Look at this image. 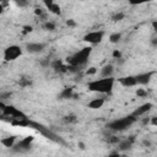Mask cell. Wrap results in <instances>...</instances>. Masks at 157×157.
<instances>
[{"label": "cell", "instance_id": "5", "mask_svg": "<svg viewBox=\"0 0 157 157\" xmlns=\"http://www.w3.org/2000/svg\"><path fill=\"white\" fill-rule=\"evenodd\" d=\"M103 37H104L103 31H92V32H88L87 34H85L83 40L90 44H98L102 42Z\"/></svg>", "mask_w": 157, "mask_h": 157}, {"label": "cell", "instance_id": "9", "mask_svg": "<svg viewBox=\"0 0 157 157\" xmlns=\"http://www.w3.org/2000/svg\"><path fill=\"white\" fill-rule=\"evenodd\" d=\"M119 82L124 87H134V86H136L135 76H125V77H121V78H119Z\"/></svg>", "mask_w": 157, "mask_h": 157}, {"label": "cell", "instance_id": "25", "mask_svg": "<svg viewBox=\"0 0 157 157\" xmlns=\"http://www.w3.org/2000/svg\"><path fill=\"white\" fill-rule=\"evenodd\" d=\"M16 2H17L20 6H26V5H27V0H16Z\"/></svg>", "mask_w": 157, "mask_h": 157}, {"label": "cell", "instance_id": "22", "mask_svg": "<svg viewBox=\"0 0 157 157\" xmlns=\"http://www.w3.org/2000/svg\"><path fill=\"white\" fill-rule=\"evenodd\" d=\"M113 56H114V59H121V53L119 50H114L113 52Z\"/></svg>", "mask_w": 157, "mask_h": 157}, {"label": "cell", "instance_id": "16", "mask_svg": "<svg viewBox=\"0 0 157 157\" xmlns=\"http://www.w3.org/2000/svg\"><path fill=\"white\" fill-rule=\"evenodd\" d=\"M50 12H53V13H55V15H59L60 13V6L56 4V2H54V4H52V5H49L48 7H47Z\"/></svg>", "mask_w": 157, "mask_h": 157}, {"label": "cell", "instance_id": "27", "mask_svg": "<svg viewBox=\"0 0 157 157\" xmlns=\"http://www.w3.org/2000/svg\"><path fill=\"white\" fill-rule=\"evenodd\" d=\"M6 97H10V93L6 92V93H1L0 94V99H6Z\"/></svg>", "mask_w": 157, "mask_h": 157}, {"label": "cell", "instance_id": "21", "mask_svg": "<svg viewBox=\"0 0 157 157\" xmlns=\"http://www.w3.org/2000/svg\"><path fill=\"white\" fill-rule=\"evenodd\" d=\"M96 72H97V67H94V66H92V67H90V69L86 70V74L87 75H94Z\"/></svg>", "mask_w": 157, "mask_h": 157}, {"label": "cell", "instance_id": "10", "mask_svg": "<svg viewBox=\"0 0 157 157\" xmlns=\"http://www.w3.org/2000/svg\"><path fill=\"white\" fill-rule=\"evenodd\" d=\"M132 141L134 140L131 137L125 139V140H119V142H118V150L119 151H128V150H130L131 146H132Z\"/></svg>", "mask_w": 157, "mask_h": 157}, {"label": "cell", "instance_id": "17", "mask_svg": "<svg viewBox=\"0 0 157 157\" xmlns=\"http://www.w3.org/2000/svg\"><path fill=\"white\" fill-rule=\"evenodd\" d=\"M120 39H121V34L118 33V32L112 33V34L109 36V40H110V43H118Z\"/></svg>", "mask_w": 157, "mask_h": 157}, {"label": "cell", "instance_id": "11", "mask_svg": "<svg viewBox=\"0 0 157 157\" xmlns=\"http://www.w3.org/2000/svg\"><path fill=\"white\" fill-rule=\"evenodd\" d=\"M114 72V67L112 64H107L101 69V77H110L113 76Z\"/></svg>", "mask_w": 157, "mask_h": 157}, {"label": "cell", "instance_id": "15", "mask_svg": "<svg viewBox=\"0 0 157 157\" xmlns=\"http://www.w3.org/2000/svg\"><path fill=\"white\" fill-rule=\"evenodd\" d=\"M72 94H74V91H72V88H70V87H67V88H64L63 91H61V93H60V99H67V98H71L72 97Z\"/></svg>", "mask_w": 157, "mask_h": 157}, {"label": "cell", "instance_id": "8", "mask_svg": "<svg viewBox=\"0 0 157 157\" xmlns=\"http://www.w3.org/2000/svg\"><path fill=\"white\" fill-rule=\"evenodd\" d=\"M151 108H152V103H144L142 105H140L137 109H135V110H134L132 115H134L135 118L141 117V115H144L145 113H147V112H148Z\"/></svg>", "mask_w": 157, "mask_h": 157}, {"label": "cell", "instance_id": "12", "mask_svg": "<svg viewBox=\"0 0 157 157\" xmlns=\"http://www.w3.org/2000/svg\"><path fill=\"white\" fill-rule=\"evenodd\" d=\"M32 141H33V137H32V136H27V137H25L23 140H21V141L16 145V147H18V150H27V148H29Z\"/></svg>", "mask_w": 157, "mask_h": 157}, {"label": "cell", "instance_id": "1", "mask_svg": "<svg viewBox=\"0 0 157 157\" xmlns=\"http://www.w3.org/2000/svg\"><path fill=\"white\" fill-rule=\"evenodd\" d=\"M114 86V78L110 77H101L93 81H90L87 87L90 91L98 92V93H110Z\"/></svg>", "mask_w": 157, "mask_h": 157}, {"label": "cell", "instance_id": "23", "mask_svg": "<svg viewBox=\"0 0 157 157\" xmlns=\"http://www.w3.org/2000/svg\"><path fill=\"white\" fill-rule=\"evenodd\" d=\"M45 28L53 31V29L55 28V26H54V23H52V22H47V23H45Z\"/></svg>", "mask_w": 157, "mask_h": 157}, {"label": "cell", "instance_id": "13", "mask_svg": "<svg viewBox=\"0 0 157 157\" xmlns=\"http://www.w3.org/2000/svg\"><path fill=\"white\" fill-rule=\"evenodd\" d=\"M104 104V98H94L88 103V108L91 109H99Z\"/></svg>", "mask_w": 157, "mask_h": 157}, {"label": "cell", "instance_id": "30", "mask_svg": "<svg viewBox=\"0 0 157 157\" xmlns=\"http://www.w3.org/2000/svg\"><path fill=\"white\" fill-rule=\"evenodd\" d=\"M78 145H80V148H85V145H83V144H82V142H80V144H78Z\"/></svg>", "mask_w": 157, "mask_h": 157}, {"label": "cell", "instance_id": "2", "mask_svg": "<svg viewBox=\"0 0 157 157\" xmlns=\"http://www.w3.org/2000/svg\"><path fill=\"white\" fill-rule=\"evenodd\" d=\"M91 47H85L81 50H78L77 53H75L74 55H71L70 58H67V63L70 67H77L81 65H85L91 55Z\"/></svg>", "mask_w": 157, "mask_h": 157}, {"label": "cell", "instance_id": "3", "mask_svg": "<svg viewBox=\"0 0 157 157\" xmlns=\"http://www.w3.org/2000/svg\"><path fill=\"white\" fill-rule=\"evenodd\" d=\"M135 121H136V118L131 114L129 117H124V118L113 120L112 123L108 124V129H110L113 131H123V130L128 129L129 126H131Z\"/></svg>", "mask_w": 157, "mask_h": 157}, {"label": "cell", "instance_id": "28", "mask_svg": "<svg viewBox=\"0 0 157 157\" xmlns=\"http://www.w3.org/2000/svg\"><path fill=\"white\" fill-rule=\"evenodd\" d=\"M151 124H152L153 126H156V125H157V120H156V117H152V118H151Z\"/></svg>", "mask_w": 157, "mask_h": 157}, {"label": "cell", "instance_id": "20", "mask_svg": "<svg viewBox=\"0 0 157 157\" xmlns=\"http://www.w3.org/2000/svg\"><path fill=\"white\" fill-rule=\"evenodd\" d=\"M146 94H147V92L144 88H137V91H136V96L137 97H145Z\"/></svg>", "mask_w": 157, "mask_h": 157}, {"label": "cell", "instance_id": "26", "mask_svg": "<svg viewBox=\"0 0 157 157\" xmlns=\"http://www.w3.org/2000/svg\"><path fill=\"white\" fill-rule=\"evenodd\" d=\"M44 1V4H45V6L48 7L49 5H52V4H54L55 2V0H43Z\"/></svg>", "mask_w": 157, "mask_h": 157}, {"label": "cell", "instance_id": "7", "mask_svg": "<svg viewBox=\"0 0 157 157\" xmlns=\"http://www.w3.org/2000/svg\"><path fill=\"white\" fill-rule=\"evenodd\" d=\"M155 72L153 71H148V72H142V74H139L135 76V80H136V85H147L150 81H151V77Z\"/></svg>", "mask_w": 157, "mask_h": 157}, {"label": "cell", "instance_id": "14", "mask_svg": "<svg viewBox=\"0 0 157 157\" xmlns=\"http://www.w3.org/2000/svg\"><path fill=\"white\" fill-rule=\"evenodd\" d=\"M1 145L5 146V147H13L15 144H16V136H7V137H4L1 139Z\"/></svg>", "mask_w": 157, "mask_h": 157}, {"label": "cell", "instance_id": "29", "mask_svg": "<svg viewBox=\"0 0 157 157\" xmlns=\"http://www.w3.org/2000/svg\"><path fill=\"white\" fill-rule=\"evenodd\" d=\"M66 25H67V26H75L76 23H75V21H72V20H67Z\"/></svg>", "mask_w": 157, "mask_h": 157}, {"label": "cell", "instance_id": "19", "mask_svg": "<svg viewBox=\"0 0 157 157\" xmlns=\"http://www.w3.org/2000/svg\"><path fill=\"white\" fill-rule=\"evenodd\" d=\"M124 18V13L123 12H119V13H115L114 16H113V21H121Z\"/></svg>", "mask_w": 157, "mask_h": 157}, {"label": "cell", "instance_id": "31", "mask_svg": "<svg viewBox=\"0 0 157 157\" xmlns=\"http://www.w3.org/2000/svg\"><path fill=\"white\" fill-rule=\"evenodd\" d=\"M2 12V5H0V13Z\"/></svg>", "mask_w": 157, "mask_h": 157}, {"label": "cell", "instance_id": "24", "mask_svg": "<svg viewBox=\"0 0 157 157\" xmlns=\"http://www.w3.org/2000/svg\"><path fill=\"white\" fill-rule=\"evenodd\" d=\"M75 120V115H67V117H65V121H74Z\"/></svg>", "mask_w": 157, "mask_h": 157}, {"label": "cell", "instance_id": "18", "mask_svg": "<svg viewBox=\"0 0 157 157\" xmlns=\"http://www.w3.org/2000/svg\"><path fill=\"white\" fill-rule=\"evenodd\" d=\"M147 1H150V0H128V2L131 5H140V4H144Z\"/></svg>", "mask_w": 157, "mask_h": 157}, {"label": "cell", "instance_id": "6", "mask_svg": "<svg viewBox=\"0 0 157 157\" xmlns=\"http://www.w3.org/2000/svg\"><path fill=\"white\" fill-rule=\"evenodd\" d=\"M45 48V44L44 43H39V42H31L26 45V50L28 53H32V54H37V53H40L43 52V49Z\"/></svg>", "mask_w": 157, "mask_h": 157}, {"label": "cell", "instance_id": "4", "mask_svg": "<svg viewBox=\"0 0 157 157\" xmlns=\"http://www.w3.org/2000/svg\"><path fill=\"white\" fill-rule=\"evenodd\" d=\"M21 55H22V49H21V47H18L16 44L9 45L4 50V60L5 61H13V60L18 59Z\"/></svg>", "mask_w": 157, "mask_h": 157}]
</instances>
